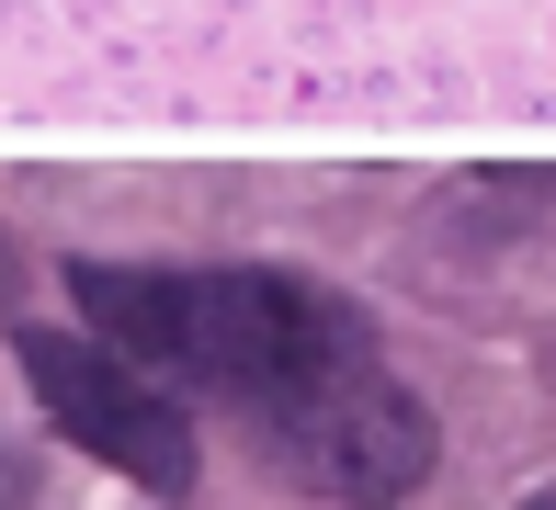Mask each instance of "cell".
Listing matches in <instances>:
<instances>
[{"instance_id": "cell-4", "label": "cell", "mask_w": 556, "mask_h": 510, "mask_svg": "<svg viewBox=\"0 0 556 510\" xmlns=\"http://www.w3.org/2000/svg\"><path fill=\"white\" fill-rule=\"evenodd\" d=\"M522 510H556V499H522Z\"/></svg>"}, {"instance_id": "cell-3", "label": "cell", "mask_w": 556, "mask_h": 510, "mask_svg": "<svg viewBox=\"0 0 556 510\" xmlns=\"http://www.w3.org/2000/svg\"><path fill=\"white\" fill-rule=\"evenodd\" d=\"M12 364H23V386H35V408L91 466L137 476V488H160V499L193 488V420H182V397L148 364H125L91 329H12Z\"/></svg>"}, {"instance_id": "cell-1", "label": "cell", "mask_w": 556, "mask_h": 510, "mask_svg": "<svg viewBox=\"0 0 556 510\" xmlns=\"http://www.w3.org/2000/svg\"><path fill=\"white\" fill-rule=\"evenodd\" d=\"M91 341H114L125 364L182 374L227 408H285L295 386L341 374L352 352H375V329L341 295H318L307 272H137V262H68Z\"/></svg>"}, {"instance_id": "cell-2", "label": "cell", "mask_w": 556, "mask_h": 510, "mask_svg": "<svg viewBox=\"0 0 556 510\" xmlns=\"http://www.w3.org/2000/svg\"><path fill=\"white\" fill-rule=\"evenodd\" d=\"M250 443H262L273 476H295L307 499L387 510V499H409L420 476H432V408L397 386L375 352H352L341 374H318V386H295L285 408H262Z\"/></svg>"}]
</instances>
